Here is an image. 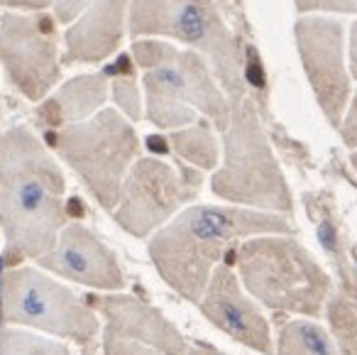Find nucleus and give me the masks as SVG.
<instances>
[{"label": "nucleus", "mask_w": 357, "mask_h": 355, "mask_svg": "<svg viewBox=\"0 0 357 355\" xmlns=\"http://www.w3.org/2000/svg\"><path fill=\"white\" fill-rule=\"evenodd\" d=\"M66 179L59 164L25 125L0 138V228L6 260H40L56 245L66 213Z\"/></svg>", "instance_id": "f03ea898"}, {"label": "nucleus", "mask_w": 357, "mask_h": 355, "mask_svg": "<svg viewBox=\"0 0 357 355\" xmlns=\"http://www.w3.org/2000/svg\"><path fill=\"white\" fill-rule=\"evenodd\" d=\"M298 57L326 120L340 128L352 86L342 59V25L333 17L306 15L294 27Z\"/></svg>", "instance_id": "9b49d317"}, {"label": "nucleus", "mask_w": 357, "mask_h": 355, "mask_svg": "<svg viewBox=\"0 0 357 355\" xmlns=\"http://www.w3.org/2000/svg\"><path fill=\"white\" fill-rule=\"evenodd\" d=\"M337 130H340V135H342V143L350 150H357V91L350 96V103H347L342 123Z\"/></svg>", "instance_id": "b1692460"}, {"label": "nucleus", "mask_w": 357, "mask_h": 355, "mask_svg": "<svg viewBox=\"0 0 357 355\" xmlns=\"http://www.w3.org/2000/svg\"><path fill=\"white\" fill-rule=\"evenodd\" d=\"M274 350L277 355H337L333 335L308 319L282 321Z\"/></svg>", "instance_id": "f3484780"}, {"label": "nucleus", "mask_w": 357, "mask_h": 355, "mask_svg": "<svg viewBox=\"0 0 357 355\" xmlns=\"http://www.w3.org/2000/svg\"><path fill=\"white\" fill-rule=\"evenodd\" d=\"M132 59L144 71V103L152 125L174 133L194 125L196 113H204L215 130H228L233 106L199 52L159 40H137Z\"/></svg>", "instance_id": "7ed1b4c3"}, {"label": "nucleus", "mask_w": 357, "mask_h": 355, "mask_svg": "<svg viewBox=\"0 0 357 355\" xmlns=\"http://www.w3.org/2000/svg\"><path fill=\"white\" fill-rule=\"evenodd\" d=\"M54 0H0V6L3 8H15V10H45L50 8Z\"/></svg>", "instance_id": "a878e982"}, {"label": "nucleus", "mask_w": 357, "mask_h": 355, "mask_svg": "<svg viewBox=\"0 0 357 355\" xmlns=\"http://www.w3.org/2000/svg\"><path fill=\"white\" fill-rule=\"evenodd\" d=\"M81 355H96V353H93V350H89V348H86V350H84V353H81Z\"/></svg>", "instance_id": "c756f323"}, {"label": "nucleus", "mask_w": 357, "mask_h": 355, "mask_svg": "<svg viewBox=\"0 0 357 355\" xmlns=\"http://www.w3.org/2000/svg\"><path fill=\"white\" fill-rule=\"evenodd\" d=\"M89 306L105 321V333L149 345L162 355H191V340L167 319L159 309L132 294H89Z\"/></svg>", "instance_id": "4468645a"}, {"label": "nucleus", "mask_w": 357, "mask_h": 355, "mask_svg": "<svg viewBox=\"0 0 357 355\" xmlns=\"http://www.w3.org/2000/svg\"><path fill=\"white\" fill-rule=\"evenodd\" d=\"M128 30L135 40L169 37L181 42L208 61L230 103L248 96L243 50L213 0H130Z\"/></svg>", "instance_id": "423d86ee"}, {"label": "nucleus", "mask_w": 357, "mask_h": 355, "mask_svg": "<svg viewBox=\"0 0 357 355\" xmlns=\"http://www.w3.org/2000/svg\"><path fill=\"white\" fill-rule=\"evenodd\" d=\"M201 184L204 172L189 164H181L176 172L157 157H139L130 169L120 203L110 216L132 238L154 236L199 196Z\"/></svg>", "instance_id": "1a4fd4ad"}, {"label": "nucleus", "mask_w": 357, "mask_h": 355, "mask_svg": "<svg viewBox=\"0 0 357 355\" xmlns=\"http://www.w3.org/2000/svg\"><path fill=\"white\" fill-rule=\"evenodd\" d=\"M108 79L105 74H81L66 81L52 99H45L40 106V120L50 128L84 123L93 118L108 99Z\"/></svg>", "instance_id": "dca6fc26"}, {"label": "nucleus", "mask_w": 357, "mask_h": 355, "mask_svg": "<svg viewBox=\"0 0 357 355\" xmlns=\"http://www.w3.org/2000/svg\"><path fill=\"white\" fill-rule=\"evenodd\" d=\"M0 326L35 328L81 348L100 333V319L89 301L37 267L0 272Z\"/></svg>", "instance_id": "6e6552de"}, {"label": "nucleus", "mask_w": 357, "mask_h": 355, "mask_svg": "<svg viewBox=\"0 0 357 355\" xmlns=\"http://www.w3.org/2000/svg\"><path fill=\"white\" fill-rule=\"evenodd\" d=\"M0 355H71L69 345L32 331L0 326Z\"/></svg>", "instance_id": "aec40b11"}, {"label": "nucleus", "mask_w": 357, "mask_h": 355, "mask_svg": "<svg viewBox=\"0 0 357 355\" xmlns=\"http://www.w3.org/2000/svg\"><path fill=\"white\" fill-rule=\"evenodd\" d=\"M103 211L113 213L139 154V138L120 110L103 108L84 123L66 125L52 143Z\"/></svg>", "instance_id": "0eeeda50"}, {"label": "nucleus", "mask_w": 357, "mask_h": 355, "mask_svg": "<svg viewBox=\"0 0 357 355\" xmlns=\"http://www.w3.org/2000/svg\"><path fill=\"white\" fill-rule=\"evenodd\" d=\"M169 145L181 162L199 169V172H211L220 162L218 140L206 123H194L189 128L174 130L169 135Z\"/></svg>", "instance_id": "a211bd4d"}, {"label": "nucleus", "mask_w": 357, "mask_h": 355, "mask_svg": "<svg viewBox=\"0 0 357 355\" xmlns=\"http://www.w3.org/2000/svg\"><path fill=\"white\" fill-rule=\"evenodd\" d=\"M298 13H350L357 15V0H294Z\"/></svg>", "instance_id": "5701e85b"}, {"label": "nucleus", "mask_w": 357, "mask_h": 355, "mask_svg": "<svg viewBox=\"0 0 357 355\" xmlns=\"http://www.w3.org/2000/svg\"><path fill=\"white\" fill-rule=\"evenodd\" d=\"M130 0H96L66 30L64 64H100L120 47Z\"/></svg>", "instance_id": "2eb2a0df"}, {"label": "nucleus", "mask_w": 357, "mask_h": 355, "mask_svg": "<svg viewBox=\"0 0 357 355\" xmlns=\"http://www.w3.org/2000/svg\"><path fill=\"white\" fill-rule=\"evenodd\" d=\"M37 267L96 289L98 294L120 291L128 284V277L115 252L81 223H66L56 238V245L37 260Z\"/></svg>", "instance_id": "f8f14e48"}, {"label": "nucleus", "mask_w": 357, "mask_h": 355, "mask_svg": "<svg viewBox=\"0 0 357 355\" xmlns=\"http://www.w3.org/2000/svg\"><path fill=\"white\" fill-rule=\"evenodd\" d=\"M0 61L27 101H45L61 76L54 17L13 13L0 17Z\"/></svg>", "instance_id": "9d476101"}, {"label": "nucleus", "mask_w": 357, "mask_h": 355, "mask_svg": "<svg viewBox=\"0 0 357 355\" xmlns=\"http://www.w3.org/2000/svg\"><path fill=\"white\" fill-rule=\"evenodd\" d=\"M103 355H162V353L149 348V345L135 343V340L128 338H118V335L103 331Z\"/></svg>", "instance_id": "4be33fe9"}, {"label": "nucleus", "mask_w": 357, "mask_h": 355, "mask_svg": "<svg viewBox=\"0 0 357 355\" xmlns=\"http://www.w3.org/2000/svg\"><path fill=\"white\" fill-rule=\"evenodd\" d=\"M238 280L267 309L318 319L333 294L331 277L291 236H257L235 247Z\"/></svg>", "instance_id": "20e7f679"}, {"label": "nucleus", "mask_w": 357, "mask_h": 355, "mask_svg": "<svg viewBox=\"0 0 357 355\" xmlns=\"http://www.w3.org/2000/svg\"><path fill=\"white\" fill-rule=\"evenodd\" d=\"M96 0H56L54 10H56V20L59 22H71L74 17H79L84 10H89Z\"/></svg>", "instance_id": "393cba45"}, {"label": "nucleus", "mask_w": 357, "mask_h": 355, "mask_svg": "<svg viewBox=\"0 0 357 355\" xmlns=\"http://www.w3.org/2000/svg\"><path fill=\"white\" fill-rule=\"evenodd\" d=\"M199 309L211 324L245 348L262 355L274 353V338L269 321L259 306L243 291L238 275L228 265H218L199 301Z\"/></svg>", "instance_id": "ddd939ff"}, {"label": "nucleus", "mask_w": 357, "mask_h": 355, "mask_svg": "<svg viewBox=\"0 0 357 355\" xmlns=\"http://www.w3.org/2000/svg\"><path fill=\"white\" fill-rule=\"evenodd\" d=\"M350 162H352V167H355V172H357V150H352V154H350Z\"/></svg>", "instance_id": "c85d7f7f"}, {"label": "nucleus", "mask_w": 357, "mask_h": 355, "mask_svg": "<svg viewBox=\"0 0 357 355\" xmlns=\"http://www.w3.org/2000/svg\"><path fill=\"white\" fill-rule=\"evenodd\" d=\"M350 71L357 79V22H352L350 30Z\"/></svg>", "instance_id": "bb28decb"}, {"label": "nucleus", "mask_w": 357, "mask_h": 355, "mask_svg": "<svg viewBox=\"0 0 357 355\" xmlns=\"http://www.w3.org/2000/svg\"><path fill=\"white\" fill-rule=\"evenodd\" d=\"M287 216L252 211L243 206L196 203L178 211L147 242L149 260L157 275L181 299L199 304L225 255L235 242L257 236H291Z\"/></svg>", "instance_id": "f257e3e1"}, {"label": "nucleus", "mask_w": 357, "mask_h": 355, "mask_svg": "<svg viewBox=\"0 0 357 355\" xmlns=\"http://www.w3.org/2000/svg\"><path fill=\"white\" fill-rule=\"evenodd\" d=\"M326 316L337 355H357V306L340 291L326 301Z\"/></svg>", "instance_id": "6ab92c4d"}, {"label": "nucleus", "mask_w": 357, "mask_h": 355, "mask_svg": "<svg viewBox=\"0 0 357 355\" xmlns=\"http://www.w3.org/2000/svg\"><path fill=\"white\" fill-rule=\"evenodd\" d=\"M110 71H113V76H115L113 84H110L113 101L130 120H139L142 118V101H139L137 84H135V71H132V64H130V57L123 55L118 59V64Z\"/></svg>", "instance_id": "412c9836"}, {"label": "nucleus", "mask_w": 357, "mask_h": 355, "mask_svg": "<svg viewBox=\"0 0 357 355\" xmlns=\"http://www.w3.org/2000/svg\"><path fill=\"white\" fill-rule=\"evenodd\" d=\"M223 133V167L211 177V191L230 206L291 216L294 196L259 123L252 99L233 101Z\"/></svg>", "instance_id": "39448f33"}, {"label": "nucleus", "mask_w": 357, "mask_h": 355, "mask_svg": "<svg viewBox=\"0 0 357 355\" xmlns=\"http://www.w3.org/2000/svg\"><path fill=\"white\" fill-rule=\"evenodd\" d=\"M191 355H225L223 350H218V348H213V345H208V343H204V340H191Z\"/></svg>", "instance_id": "cd10ccee"}]
</instances>
